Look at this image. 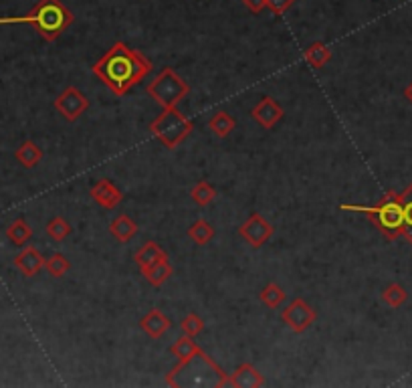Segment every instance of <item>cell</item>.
Returning a JSON list of instances; mask_svg holds the SVG:
<instances>
[{
	"instance_id": "obj_1",
	"label": "cell",
	"mask_w": 412,
	"mask_h": 388,
	"mask_svg": "<svg viewBox=\"0 0 412 388\" xmlns=\"http://www.w3.org/2000/svg\"><path fill=\"white\" fill-rule=\"evenodd\" d=\"M154 65L150 59H146L140 51L128 47L124 40H117L91 67V73L112 91L113 96L122 97L130 94L142 79L148 77Z\"/></svg>"
},
{
	"instance_id": "obj_2",
	"label": "cell",
	"mask_w": 412,
	"mask_h": 388,
	"mask_svg": "<svg viewBox=\"0 0 412 388\" xmlns=\"http://www.w3.org/2000/svg\"><path fill=\"white\" fill-rule=\"evenodd\" d=\"M73 22V13L61 0H38L35 8L24 17L0 19V24H31L41 39L47 43L57 40Z\"/></svg>"
},
{
	"instance_id": "obj_3",
	"label": "cell",
	"mask_w": 412,
	"mask_h": 388,
	"mask_svg": "<svg viewBox=\"0 0 412 388\" xmlns=\"http://www.w3.org/2000/svg\"><path fill=\"white\" fill-rule=\"evenodd\" d=\"M168 387H228V374L203 350H196L190 358L180 360L178 366L166 374Z\"/></svg>"
},
{
	"instance_id": "obj_4",
	"label": "cell",
	"mask_w": 412,
	"mask_h": 388,
	"mask_svg": "<svg viewBox=\"0 0 412 388\" xmlns=\"http://www.w3.org/2000/svg\"><path fill=\"white\" fill-rule=\"evenodd\" d=\"M341 211H358L364 213L374 227L384 234L388 241H396L398 237H402L404 231V211H402V200L400 194L388 191L384 196H380V200L372 207H362V204H341Z\"/></svg>"
},
{
	"instance_id": "obj_5",
	"label": "cell",
	"mask_w": 412,
	"mask_h": 388,
	"mask_svg": "<svg viewBox=\"0 0 412 388\" xmlns=\"http://www.w3.org/2000/svg\"><path fill=\"white\" fill-rule=\"evenodd\" d=\"M152 136L158 137L168 150H176L192 132L194 124L178 107H166L150 124Z\"/></svg>"
},
{
	"instance_id": "obj_6",
	"label": "cell",
	"mask_w": 412,
	"mask_h": 388,
	"mask_svg": "<svg viewBox=\"0 0 412 388\" xmlns=\"http://www.w3.org/2000/svg\"><path fill=\"white\" fill-rule=\"evenodd\" d=\"M146 91L158 105L166 110V107H178V103L188 96L190 85L174 69L164 67L158 73V77H154L152 83H148Z\"/></svg>"
},
{
	"instance_id": "obj_7",
	"label": "cell",
	"mask_w": 412,
	"mask_h": 388,
	"mask_svg": "<svg viewBox=\"0 0 412 388\" xmlns=\"http://www.w3.org/2000/svg\"><path fill=\"white\" fill-rule=\"evenodd\" d=\"M318 313L316 310L301 297H295L285 310L281 311V320L287 324L289 330H293L295 334H303L314 322H316Z\"/></svg>"
},
{
	"instance_id": "obj_8",
	"label": "cell",
	"mask_w": 412,
	"mask_h": 388,
	"mask_svg": "<svg viewBox=\"0 0 412 388\" xmlns=\"http://www.w3.org/2000/svg\"><path fill=\"white\" fill-rule=\"evenodd\" d=\"M55 110L65 117L67 121H75L79 117L83 116L89 107V99L83 96L75 85H69L65 87V91L55 99Z\"/></svg>"
},
{
	"instance_id": "obj_9",
	"label": "cell",
	"mask_w": 412,
	"mask_h": 388,
	"mask_svg": "<svg viewBox=\"0 0 412 388\" xmlns=\"http://www.w3.org/2000/svg\"><path fill=\"white\" fill-rule=\"evenodd\" d=\"M275 233L273 225L265 221V216L259 213H253L239 229V234L243 237L244 241L253 247V249H259L263 247L271 237Z\"/></svg>"
},
{
	"instance_id": "obj_10",
	"label": "cell",
	"mask_w": 412,
	"mask_h": 388,
	"mask_svg": "<svg viewBox=\"0 0 412 388\" xmlns=\"http://www.w3.org/2000/svg\"><path fill=\"white\" fill-rule=\"evenodd\" d=\"M251 117L257 124H261L265 130H271L281 121L283 107L273 97H263L261 101L251 110Z\"/></svg>"
},
{
	"instance_id": "obj_11",
	"label": "cell",
	"mask_w": 412,
	"mask_h": 388,
	"mask_svg": "<svg viewBox=\"0 0 412 388\" xmlns=\"http://www.w3.org/2000/svg\"><path fill=\"white\" fill-rule=\"evenodd\" d=\"M91 196H94V200L99 204V207H103V209H108V211H113L122 200H124V194L122 191L112 184L110 180H105V178H101V180H97L94 186H91Z\"/></svg>"
},
{
	"instance_id": "obj_12",
	"label": "cell",
	"mask_w": 412,
	"mask_h": 388,
	"mask_svg": "<svg viewBox=\"0 0 412 388\" xmlns=\"http://www.w3.org/2000/svg\"><path fill=\"white\" fill-rule=\"evenodd\" d=\"M228 387L235 388H261L265 387V378L253 364L244 362L233 374H228Z\"/></svg>"
},
{
	"instance_id": "obj_13",
	"label": "cell",
	"mask_w": 412,
	"mask_h": 388,
	"mask_svg": "<svg viewBox=\"0 0 412 388\" xmlns=\"http://www.w3.org/2000/svg\"><path fill=\"white\" fill-rule=\"evenodd\" d=\"M45 257L38 253L37 247L29 245L15 257V267L19 269L24 277H35L43 267H45Z\"/></svg>"
},
{
	"instance_id": "obj_14",
	"label": "cell",
	"mask_w": 412,
	"mask_h": 388,
	"mask_svg": "<svg viewBox=\"0 0 412 388\" xmlns=\"http://www.w3.org/2000/svg\"><path fill=\"white\" fill-rule=\"evenodd\" d=\"M140 326H142V330L150 336L152 340H158V338H162V336L172 328V322H170L168 315H166L164 311L154 308V310L148 311V313L140 320Z\"/></svg>"
},
{
	"instance_id": "obj_15",
	"label": "cell",
	"mask_w": 412,
	"mask_h": 388,
	"mask_svg": "<svg viewBox=\"0 0 412 388\" xmlns=\"http://www.w3.org/2000/svg\"><path fill=\"white\" fill-rule=\"evenodd\" d=\"M164 257H168L166 251L158 245V243H154V241H148L142 249H138L135 253V265L140 267V271L144 273L146 269H150L152 265H156L158 261H162Z\"/></svg>"
},
{
	"instance_id": "obj_16",
	"label": "cell",
	"mask_w": 412,
	"mask_h": 388,
	"mask_svg": "<svg viewBox=\"0 0 412 388\" xmlns=\"http://www.w3.org/2000/svg\"><path fill=\"white\" fill-rule=\"evenodd\" d=\"M110 233L119 241V243H128L131 241L135 233H138V225L131 221L128 214H119L117 218H113V223L110 225Z\"/></svg>"
},
{
	"instance_id": "obj_17",
	"label": "cell",
	"mask_w": 412,
	"mask_h": 388,
	"mask_svg": "<svg viewBox=\"0 0 412 388\" xmlns=\"http://www.w3.org/2000/svg\"><path fill=\"white\" fill-rule=\"evenodd\" d=\"M15 158H17V162H19L20 166H24V168H35L38 162L43 160V150L38 148L35 142L27 140V142H22L19 148H17Z\"/></svg>"
},
{
	"instance_id": "obj_18",
	"label": "cell",
	"mask_w": 412,
	"mask_h": 388,
	"mask_svg": "<svg viewBox=\"0 0 412 388\" xmlns=\"http://www.w3.org/2000/svg\"><path fill=\"white\" fill-rule=\"evenodd\" d=\"M303 59H305L311 67L321 69V67H325L328 61L332 59V49H330L328 45H323L321 40H316V43H311V45L303 51Z\"/></svg>"
},
{
	"instance_id": "obj_19",
	"label": "cell",
	"mask_w": 412,
	"mask_h": 388,
	"mask_svg": "<svg viewBox=\"0 0 412 388\" xmlns=\"http://www.w3.org/2000/svg\"><path fill=\"white\" fill-rule=\"evenodd\" d=\"M172 271H174V269H172V265H170L168 257H164L162 261H158L156 265H152L150 269H146L142 275L150 281V285H154V288H162L170 277H172Z\"/></svg>"
},
{
	"instance_id": "obj_20",
	"label": "cell",
	"mask_w": 412,
	"mask_h": 388,
	"mask_svg": "<svg viewBox=\"0 0 412 388\" xmlns=\"http://www.w3.org/2000/svg\"><path fill=\"white\" fill-rule=\"evenodd\" d=\"M208 130L216 137H226L235 130V119L230 117L228 112H219L208 119Z\"/></svg>"
},
{
	"instance_id": "obj_21",
	"label": "cell",
	"mask_w": 412,
	"mask_h": 388,
	"mask_svg": "<svg viewBox=\"0 0 412 388\" xmlns=\"http://www.w3.org/2000/svg\"><path fill=\"white\" fill-rule=\"evenodd\" d=\"M6 237H8L15 245H24V243H29V239L33 237V229H31V225H29L24 218H17V221H13V223L8 225Z\"/></svg>"
},
{
	"instance_id": "obj_22",
	"label": "cell",
	"mask_w": 412,
	"mask_h": 388,
	"mask_svg": "<svg viewBox=\"0 0 412 388\" xmlns=\"http://www.w3.org/2000/svg\"><path fill=\"white\" fill-rule=\"evenodd\" d=\"M190 241H194L196 245H206L214 239V229L210 223H206L205 218H198L190 229H188Z\"/></svg>"
},
{
	"instance_id": "obj_23",
	"label": "cell",
	"mask_w": 412,
	"mask_h": 388,
	"mask_svg": "<svg viewBox=\"0 0 412 388\" xmlns=\"http://www.w3.org/2000/svg\"><path fill=\"white\" fill-rule=\"evenodd\" d=\"M406 299H409V293H406V290H404L400 283H390L386 290L382 291V301H384L388 308H392V310L404 306Z\"/></svg>"
},
{
	"instance_id": "obj_24",
	"label": "cell",
	"mask_w": 412,
	"mask_h": 388,
	"mask_svg": "<svg viewBox=\"0 0 412 388\" xmlns=\"http://www.w3.org/2000/svg\"><path fill=\"white\" fill-rule=\"evenodd\" d=\"M190 196H192V200H194L196 204L206 207V204H210V202L216 198V191H214V186H212L210 182H206V180H198V182L192 186Z\"/></svg>"
},
{
	"instance_id": "obj_25",
	"label": "cell",
	"mask_w": 412,
	"mask_h": 388,
	"mask_svg": "<svg viewBox=\"0 0 412 388\" xmlns=\"http://www.w3.org/2000/svg\"><path fill=\"white\" fill-rule=\"evenodd\" d=\"M402 200V211H404V231L402 237L412 245V184L404 188V193H400Z\"/></svg>"
},
{
	"instance_id": "obj_26",
	"label": "cell",
	"mask_w": 412,
	"mask_h": 388,
	"mask_svg": "<svg viewBox=\"0 0 412 388\" xmlns=\"http://www.w3.org/2000/svg\"><path fill=\"white\" fill-rule=\"evenodd\" d=\"M45 269H47V273H49L51 277L59 279V277H63L65 273L71 269V263H69V259H67L63 253H55V255H51V257L45 261Z\"/></svg>"
},
{
	"instance_id": "obj_27",
	"label": "cell",
	"mask_w": 412,
	"mask_h": 388,
	"mask_svg": "<svg viewBox=\"0 0 412 388\" xmlns=\"http://www.w3.org/2000/svg\"><path fill=\"white\" fill-rule=\"evenodd\" d=\"M196 350H200L198 348V344L192 340V336H180L176 342H174V346L170 348V352L174 354V358H178V362L180 360H186V358H190Z\"/></svg>"
},
{
	"instance_id": "obj_28",
	"label": "cell",
	"mask_w": 412,
	"mask_h": 388,
	"mask_svg": "<svg viewBox=\"0 0 412 388\" xmlns=\"http://www.w3.org/2000/svg\"><path fill=\"white\" fill-rule=\"evenodd\" d=\"M259 297H261V301L267 308L275 310V308H279L283 301H285V291H283L277 283H269V285H265V290L259 293Z\"/></svg>"
},
{
	"instance_id": "obj_29",
	"label": "cell",
	"mask_w": 412,
	"mask_h": 388,
	"mask_svg": "<svg viewBox=\"0 0 412 388\" xmlns=\"http://www.w3.org/2000/svg\"><path fill=\"white\" fill-rule=\"evenodd\" d=\"M71 225L63 218V216H55V218H51L49 221V225H47V233L49 237L57 241V243H61V241H65L69 234H71Z\"/></svg>"
},
{
	"instance_id": "obj_30",
	"label": "cell",
	"mask_w": 412,
	"mask_h": 388,
	"mask_svg": "<svg viewBox=\"0 0 412 388\" xmlns=\"http://www.w3.org/2000/svg\"><path fill=\"white\" fill-rule=\"evenodd\" d=\"M180 328H182V334H186V336H198L200 331L205 330V322L196 315V313H188L186 318L182 320V324H180Z\"/></svg>"
},
{
	"instance_id": "obj_31",
	"label": "cell",
	"mask_w": 412,
	"mask_h": 388,
	"mask_svg": "<svg viewBox=\"0 0 412 388\" xmlns=\"http://www.w3.org/2000/svg\"><path fill=\"white\" fill-rule=\"evenodd\" d=\"M293 4H295V0H267V8H269L273 15H277V17L285 15Z\"/></svg>"
},
{
	"instance_id": "obj_32",
	"label": "cell",
	"mask_w": 412,
	"mask_h": 388,
	"mask_svg": "<svg viewBox=\"0 0 412 388\" xmlns=\"http://www.w3.org/2000/svg\"><path fill=\"white\" fill-rule=\"evenodd\" d=\"M243 4L253 15H259L267 8V0H243Z\"/></svg>"
},
{
	"instance_id": "obj_33",
	"label": "cell",
	"mask_w": 412,
	"mask_h": 388,
	"mask_svg": "<svg viewBox=\"0 0 412 388\" xmlns=\"http://www.w3.org/2000/svg\"><path fill=\"white\" fill-rule=\"evenodd\" d=\"M404 97H406V99L412 103V83L406 87V89H404Z\"/></svg>"
}]
</instances>
